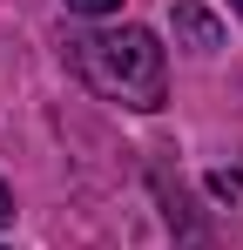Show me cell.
Here are the masks:
<instances>
[{"label":"cell","mask_w":243,"mask_h":250,"mask_svg":"<svg viewBox=\"0 0 243 250\" xmlns=\"http://www.w3.org/2000/svg\"><path fill=\"white\" fill-rule=\"evenodd\" d=\"M209 189H216V196H237L243 176H237V169H216V176H209Z\"/></svg>","instance_id":"3957f363"},{"label":"cell","mask_w":243,"mask_h":250,"mask_svg":"<svg viewBox=\"0 0 243 250\" xmlns=\"http://www.w3.org/2000/svg\"><path fill=\"white\" fill-rule=\"evenodd\" d=\"M169 21H176V41L196 47V54H216V47H223V21H216L209 7H196V0H176Z\"/></svg>","instance_id":"7a4b0ae2"},{"label":"cell","mask_w":243,"mask_h":250,"mask_svg":"<svg viewBox=\"0 0 243 250\" xmlns=\"http://www.w3.org/2000/svg\"><path fill=\"white\" fill-rule=\"evenodd\" d=\"M68 7H75V14H88V21H101V14H115L122 0H68Z\"/></svg>","instance_id":"277c9868"},{"label":"cell","mask_w":243,"mask_h":250,"mask_svg":"<svg viewBox=\"0 0 243 250\" xmlns=\"http://www.w3.org/2000/svg\"><path fill=\"white\" fill-rule=\"evenodd\" d=\"M68 68L101 102H122V108H162V95H169V54H162V41L149 27L75 34L68 41Z\"/></svg>","instance_id":"6da1fadb"},{"label":"cell","mask_w":243,"mask_h":250,"mask_svg":"<svg viewBox=\"0 0 243 250\" xmlns=\"http://www.w3.org/2000/svg\"><path fill=\"white\" fill-rule=\"evenodd\" d=\"M230 7H237V14H243V0H230Z\"/></svg>","instance_id":"8992f818"},{"label":"cell","mask_w":243,"mask_h":250,"mask_svg":"<svg viewBox=\"0 0 243 250\" xmlns=\"http://www.w3.org/2000/svg\"><path fill=\"white\" fill-rule=\"evenodd\" d=\"M14 223V196H7V183H0V230Z\"/></svg>","instance_id":"5b68a950"}]
</instances>
